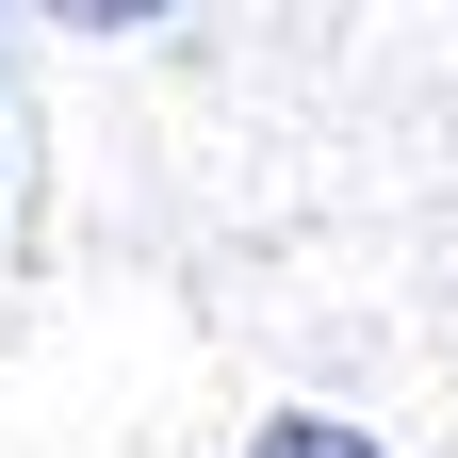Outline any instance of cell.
<instances>
[{"mask_svg":"<svg viewBox=\"0 0 458 458\" xmlns=\"http://www.w3.org/2000/svg\"><path fill=\"white\" fill-rule=\"evenodd\" d=\"M246 458H377V442H360V426H327V410H262Z\"/></svg>","mask_w":458,"mask_h":458,"instance_id":"1","label":"cell"},{"mask_svg":"<svg viewBox=\"0 0 458 458\" xmlns=\"http://www.w3.org/2000/svg\"><path fill=\"white\" fill-rule=\"evenodd\" d=\"M49 17H82V33H131V17H164V0H49Z\"/></svg>","mask_w":458,"mask_h":458,"instance_id":"2","label":"cell"}]
</instances>
